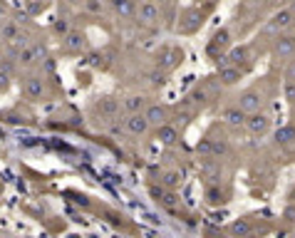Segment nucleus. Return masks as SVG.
I'll return each instance as SVG.
<instances>
[{"instance_id":"nucleus-2","label":"nucleus","mask_w":295,"mask_h":238,"mask_svg":"<svg viewBox=\"0 0 295 238\" xmlns=\"http://www.w3.org/2000/svg\"><path fill=\"white\" fill-rule=\"evenodd\" d=\"M62 50H65L67 55H82V52L87 50V35L79 33V30L67 33V35L62 37Z\"/></svg>"},{"instance_id":"nucleus-24","label":"nucleus","mask_w":295,"mask_h":238,"mask_svg":"<svg viewBox=\"0 0 295 238\" xmlns=\"http://www.w3.org/2000/svg\"><path fill=\"white\" fill-rule=\"evenodd\" d=\"M102 60H104V57L99 55V52H90V55H87V65H90V67H104Z\"/></svg>"},{"instance_id":"nucleus-25","label":"nucleus","mask_w":295,"mask_h":238,"mask_svg":"<svg viewBox=\"0 0 295 238\" xmlns=\"http://www.w3.org/2000/svg\"><path fill=\"white\" fill-rule=\"evenodd\" d=\"M206 196H208V201H211V203H223V201H226V199H223V194L216 189V186H213V189H208V194H206Z\"/></svg>"},{"instance_id":"nucleus-8","label":"nucleus","mask_w":295,"mask_h":238,"mask_svg":"<svg viewBox=\"0 0 295 238\" xmlns=\"http://www.w3.org/2000/svg\"><path fill=\"white\" fill-rule=\"evenodd\" d=\"M243 70L236 67V65H223L219 67V82H221L223 87H231V85H238L240 80H243Z\"/></svg>"},{"instance_id":"nucleus-7","label":"nucleus","mask_w":295,"mask_h":238,"mask_svg":"<svg viewBox=\"0 0 295 238\" xmlns=\"http://www.w3.org/2000/svg\"><path fill=\"white\" fill-rule=\"evenodd\" d=\"M273 55L276 57H288V55H295V37L290 35H276V40H273Z\"/></svg>"},{"instance_id":"nucleus-21","label":"nucleus","mask_w":295,"mask_h":238,"mask_svg":"<svg viewBox=\"0 0 295 238\" xmlns=\"http://www.w3.org/2000/svg\"><path fill=\"white\" fill-rule=\"evenodd\" d=\"M52 30H55L57 35H67V33H72V22H70V20L67 18H57L55 20V25H52Z\"/></svg>"},{"instance_id":"nucleus-12","label":"nucleus","mask_w":295,"mask_h":238,"mask_svg":"<svg viewBox=\"0 0 295 238\" xmlns=\"http://www.w3.org/2000/svg\"><path fill=\"white\" fill-rule=\"evenodd\" d=\"M124 127L129 134H137V137H142V134H147L149 131V122L144 114H129L127 119H124Z\"/></svg>"},{"instance_id":"nucleus-22","label":"nucleus","mask_w":295,"mask_h":238,"mask_svg":"<svg viewBox=\"0 0 295 238\" xmlns=\"http://www.w3.org/2000/svg\"><path fill=\"white\" fill-rule=\"evenodd\" d=\"M283 97H285L290 104H295V77H288V80L283 82Z\"/></svg>"},{"instance_id":"nucleus-31","label":"nucleus","mask_w":295,"mask_h":238,"mask_svg":"<svg viewBox=\"0 0 295 238\" xmlns=\"http://www.w3.org/2000/svg\"><path fill=\"white\" fill-rule=\"evenodd\" d=\"M65 3H70V5H77V3H85V0H65Z\"/></svg>"},{"instance_id":"nucleus-18","label":"nucleus","mask_w":295,"mask_h":238,"mask_svg":"<svg viewBox=\"0 0 295 238\" xmlns=\"http://www.w3.org/2000/svg\"><path fill=\"white\" fill-rule=\"evenodd\" d=\"M112 10L117 13V15H122V18H131L134 15V8L137 5H131L129 0H110Z\"/></svg>"},{"instance_id":"nucleus-9","label":"nucleus","mask_w":295,"mask_h":238,"mask_svg":"<svg viewBox=\"0 0 295 238\" xmlns=\"http://www.w3.org/2000/svg\"><path fill=\"white\" fill-rule=\"evenodd\" d=\"M181 62H184V50H181V47H169L166 55L159 60V67H162L164 72H171V70H176Z\"/></svg>"},{"instance_id":"nucleus-10","label":"nucleus","mask_w":295,"mask_h":238,"mask_svg":"<svg viewBox=\"0 0 295 238\" xmlns=\"http://www.w3.org/2000/svg\"><path fill=\"white\" fill-rule=\"evenodd\" d=\"M228 45H231V33L226 30V28H221L216 35H213V40H211V45H208V55L213 57V60H219V50H228Z\"/></svg>"},{"instance_id":"nucleus-16","label":"nucleus","mask_w":295,"mask_h":238,"mask_svg":"<svg viewBox=\"0 0 295 238\" xmlns=\"http://www.w3.org/2000/svg\"><path fill=\"white\" fill-rule=\"evenodd\" d=\"M156 137H159V142H162V144H176V142H179V129L171 127V124L166 122V124L159 127Z\"/></svg>"},{"instance_id":"nucleus-26","label":"nucleus","mask_w":295,"mask_h":238,"mask_svg":"<svg viewBox=\"0 0 295 238\" xmlns=\"http://www.w3.org/2000/svg\"><path fill=\"white\" fill-rule=\"evenodd\" d=\"M166 74H169V72H164L162 67H156V70L151 72V82H154V85H164V82H166Z\"/></svg>"},{"instance_id":"nucleus-17","label":"nucleus","mask_w":295,"mask_h":238,"mask_svg":"<svg viewBox=\"0 0 295 238\" xmlns=\"http://www.w3.org/2000/svg\"><path fill=\"white\" fill-rule=\"evenodd\" d=\"M94 110L102 112V114H107V117H114V114L119 112V102H117L114 97H102V99L94 104Z\"/></svg>"},{"instance_id":"nucleus-11","label":"nucleus","mask_w":295,"mask_h":238,"mask_svg":"<svg viewBox=\"0 0 295 238\" xmlns=\"http://www.w3.org/2000/svg\"><path fill=\"white\" fill-rule=\"evenodd\" d=\"M144 117H147L149 127H162V124H166L169 119V112H166L164 104H149L147 110H144Z\"/></svg>"},{"instance_id":"nucleus-30","label":"nucleus","mask_w":295,"mask_h":238,"mask_svg":"<svg viewBox=\"0 0 295 238\" xmlns=\"http://www.w3.org/2000/svg\"><path fill=\"white\" fill-rule=\"evenodd\" d=\"M87 8H90L92 13H97V10H99V3H97V0H87Z\"/></svg>"},{"instance_id":"nucleus-3","label":"nucleus","mask_w":295,"mask_h":238,"mask_svg":"<svg viewBox=\"0 0 295 238\" xmlns=\"http://www.w3.org/2000/svg\"><path fill=\"white\" fill-rule=\"evenodd\" d=\"M265 104V97H263V92L258 90H246L243 94L238 97V104L240 110L246 112V114H253V112H260V107Z\"/></svg>"},{"instance_id":"nucleus-5","label":"nucleus","mask_w":295,"mask_h":238,"mask_svg":"<svg viewBox=\"0 0 295 238\" xmlns=\"http://www.w3.org/2000/svg\"><path fill=\"white\" fill-rule=\"evenodd\" d=\"M290 28H293V10H290V8L278 10L276 15L271 18V22H268V30H271V33H278V35H283V33L290 30Z\"/></svg>"},{"instance_id":"nucleus-13","label":"nucleus","mask_w":295,"mask_h":238,"mask_svg":"<svg viewBox=\"0 0 295 238\" xmlns=\"http://www.w3.org/2000/svg\"><path fill=\"white\" fill-rule=\"evenodd\" d=\"M221 117H223V122H226L228 127L238 129V127H243V124H246V117H248V114L240 110V107H226Z\"/></svg>"},{"instance_id":"nucleus-23","label":"nucleus","mask_w":295,"mask_h":238,"mask_svg":"<svg viewBox=\"0 0 295 238\" xmlns=\"http://www.w3.org/2000/svg\"><path fill=\"white\" fill-rule=\"evenodd\" d=\"M231 231H233L236 236H248V233H251V226H248L246 221H236V223L231 226Z\"/></svg>"},{"instance_id":"nucleus-14","label":"nucleus","mask_w":295,"mask_h":238,"mask_svg":"<svg viewBox=\"0 0 295 238\" xmlns=\"http://www.w3.org/2000/svg\"><path fill=\"white\" fill-rule=\"evenodd\" d=\"M22 92L28 94V99H40V97H42V92H45V82H42V77H28V80L22 82Z\"/></svg>"},{"instance_id":"nucleus-4","label":"nucleus","mask_w":295,"mask_h":238,"mask_svg":"<svg viewBox=\"0 0 295 238\" xmlns=\"http://www.w3.org/2000/svg\"><path fill=\"white\" fill-rule=\"evenodd\" d=\"M203 18H206V13L203 10H199V8H189L184 13V20L179 22V33H196L199 28L203 25Z\"/></svg>"},{"instance_id":"nucleus-20","label":"nucleus","mask_w":295,"mask_h":238,"mask_svg":"<svg viewBox=\"0 0 295 238\" xmlns=\"http://www.w3.org/2000/svg\"><path fill=\"white\" fill-rule=\"evenodd\" d=\"M295 139V127H283L276 131V142L278 144H290Z\"/></svg>"},{"instance_id":"nucleus-6","label":"nucleus","mask_w":295,"mask_h":238,"mask_svg":"<svg viewBox=\"0 0 295 238\" xmlns=\"http://www.w3.org/2000/svg\"><path fill=\"white\" fill-rule=\"evenodd\" d=\"M246 127H248L251 134L260 137V134H265V131L271 129V117L263 114V112H253L251 117H246Z\"/></svg>"},{"instance_id":"nucleus-34","label":"nucleus","mask_w":295,"mask_h":238,"mask_svg":"<svg viewBox=\"0 0 295 238\" xmlns=\"http://www.w3.org/2000/svg\"><path fill=\"white\" fill-rule=\"evenodd\" d=\"M154 3H156V0H154ZM162 3H164V0H162Z\"/></svg>"},{"instance_id":"nucleus-29","label":"nucleus","mask_w":295,"mask_h":238,"mask_svg":"<svg viewBox=\"0 0 295 238\" xmlns=\"http://www.w3.org/2000/svg\"><path fill=\"white\" fill-rule=\"evenodd\" d=\"M199 154H211V142L208 139H203L201 144H199Z\"/></svg>"},{"instance_id":"nucleus-27","label":"nucleus","mask_w":295,"mask_h":238,"mask_svg":"<svg viewBox=\"0 0 295 238\" xmlns=\"http://www.w3.org/2000/svg\"><path fill=\"white\" fill-rule=\"evenodd\" d=\"M156 196H159V201L164 203V206H176V196L169 194V191H162V194H156Z\"/></svg>"},{"instance_id":"nucleus-15","label":"nucleus","mask_w":295,"mask_h":238,"mask_svg":"<svg viewBox=\"0 0 295 238\" xmlns=\"http://www.w3.org/2000/svg\"><path fill=\"white\" fill-rule=\"evenodd\" d=\"M122 107L129 112V114H142V110H147L149 107V102H147V97H142V94H131V97L124 99Z\"/></svg>"},{"instance_id":"nucleus-1","label":"nucleus","mask_w":295,"mask_h":238,"mask_svg":"<svg viewBox=\"0 0 295 238\" xmlns=\"http://www.w3.org/2000/svg\"><path fill=\"white\" fill-rule=\"evenodd\" d=\"M134 18L139 20L144 28H156L159 20H162V10H159V3L154 0H144L134 8Z\"/></svg>"},{"instance_id":"nucleus-33","label":"nucleus","mask_w":295,"mask_h":238,"mask_svg":"<svg viewBox=\"0 0 295 238\" xmlns=\"http://www.w3.org/2000/svg\"><path fill=\"white\" fill-rule=\"evenodd\" d=\"M293 28H295V10H293Z\"/></svg>"},{"instance_id":"nucleus-19","label":"nucleus","mask_w":295,"mask_h":238,"mask_svg":"<svg viewBox=\"0 0 295 238\" xmlns=\"http://www.w3.org/2000/svg\"><path fill=\"white\" fill-rule=\"evenodd\" d=\"M0 37H3L5 42H15V40H18V28H15L13 22H3V25H0Z\"/></svg>"},{"instance_id":"nucleus-28","label":"nucleus","mask_w":295,"mask_h":238,"mask_svg":"<svg viewBox=\"0 0 295 238\" xmlns=\"http://www.w3.org/2000/svg\"><path fill=\"white\" fill-rule=\"evenodd\" d=\"M179 181H181V174H179V171H169V174H164V183H169V186H176Z\"/></svg>"},{"instance_id":"nucleus-32","label":"nucleus","mask_w":295,"mask_h":238,"mask_svg":"<svg viewBox=\"0 0 295 238\" xmlns=\"http://www.w3.org/2000/svg\"><path fill=\"white\" fill-rule=\"evenodd\" d=\"M131 5H139V3H144V0H129Z\"/></svg>"},{"instance_id":"nucleus-35","label":"nucleus","mask_w":295,"mask_h":238,"mask_svg":"<svg viewBox=\"0 0 295 238\" xmlns=\"http://www.w3.org/2000/svg\"><path fill=\"white\" fill-rule=\"evenodd\" d=\"M280 3H285V0H280Z\"/></svg>"}]
</instances>
